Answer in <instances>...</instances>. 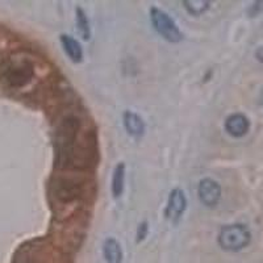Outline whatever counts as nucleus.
<instances>
[{"label": "nucleus", "instance_id": "obj_1", "mask_svg": "<svg viewBox=\"0 0 263 263\" xmlns=\"http://www.w3.org/2000/svg\"><path fill=\"white\" fill-rule=\"evenodd\" d=\"M251 233L243 224H230L221 228L218 233V243L224 250L239 251L250 243Z\"/></svg>", "mask_w": 263, "mask_h": 263}, {"label": "nucleus", "instance_id": "obj_2", "mask_svg": "<svg viewBox=\"0 0 263 263\" xmlns=\"http://www.w3.org/2000/svg\"><path fill=\"white\" fill-rule=\"evenodd\" d=\"M150 20H152V24L157 33L161 34L164 40H167L168 42H179L183 39V34L178 28L177 23L162 9L152 7Z\"/></svg>", "mask_w": 263, "mask_h": 263}, {"label": "nucleus", "instance_id": "obj_3", "mask_svg": "<svg viewBox=\"0 0 263 263\" xmlns=\"http://www.w3.org/2000/svg\"><path fill=\"white\" fill-rule=\"evenodd\" d=\"M83 192V183L81 179L74 177H58L55 178L53 184V194L57 200L62 203L78 199Z\"/></svg>", "mask_w": 263, "mask_h": 263}, {"label": "nucleus", "instance_id": "obj_4", "mask_svg": "<svg viewBox=\"0 0 263 263\" xmlns=\"http://www.w3.org/2000/svg\"><path fill=\"white\" fill-rule=\"evenodd\" d=\"M197 194H199V199L204 205L208 206V208H213V206L217 205L220 199H221V187L216 180L205 178L199 183Z\"/></svg>", "mask_w": 263, "mask_h": 263}, {"label": "nucleus", "instance_id": "obj_5", "mask_svg": "<svg viewBox=\"0 0 263 263\" xmlns=\"http://www.w3.org/2000/svg\"><path fill=\"white\" fill-rule=\"evenodd\" d=\"M34 77V70L33 66L29 62L18 63V65L12 66L11 69L7 71L6 81L11 87H24L29 83Z\"/></svg>", "mask_w": 263, "mask_h": 263}, {"label": "nucleus", "instance_id": "obj_6", "mask_svg": "<svg viewBox=\"0 0 263 263\" xmlns=\"http://www.w3.org/2000/svg\"><path fill=\"white\" fill-rule=\"evenodd\" d=\"M187 208V199H185L184 192L180 189H174L170 192L166 206V217L173 222H178L182 218Z\"/></svg>", "mask_w": 263, "mask_h": 263}, {"label": "nucleus", "instance_id": "obj_7", "mask_svg": "<svg viewBox=\"0 0 263 263\" xmlns=\"http://www.w3.org/2000/svg\"><path fill=\"white\" fill-rule=\"evenodd\" d=\"M250 129V121L243 114H233L225 120V130L234 138L243 137Z\"/></svg>", "mask_w": 263, "mask_h": 263}, {"label": "nucleus", "instance_id": "obj_8", "mask_svg": "<svg viewBox=\"0 0 263 263\" xmlns=\"http://www.w3.org/2000/svg\"><path fill=\"white\" fill-rule=\"evenodd\" d=\"M123 123L125 126V130L128 132L132 137L140 138L144 136L145 133V121L142 120V117L140 115L135 114L132 111L124 112L123 115Z\"/></svg>", "mask_w": 263, "mask_h": 263}, {"label": "nucleus", "instance_id": "obj_9", "mask_svg": "<svg viewBox=\"0 0 263 263\" xmlns=\"http://www.w3.org/2000/svg\"><path fill=\"white\" fill-rule=\"evenodd\" d=\"M61 44L65 53L69 55L70 60L74 63H79L83 60V49H82L79 41L70 34H61Z\"/></svg>", "mask_w": 263, "mask_h": 263}, {"label": "nucleus", "instance_id": "obj_10", "mask_svg": "<svg viewBox=\"0 0 263 263\" xmlns=\"http://www.w3.org/2000/svg\"><path fill=\"white\" fill-rule=\"evenodd\" d=\"M103 255L105 263H121L123 262V250L116 239L109 237L103 243Z\"/></svg>", "mask_w": 263, "mask_h": 263}, {"label": "nucleus", "instance_id": "obj_11", "mask_svg": "<svg viewBox=\"0 0 263 263\" xmlns=\"http://www.w3.org/2000/svg\"><path fill=\"white\" fill-rule=\"evenodd\" d=\"M124 187H125V163L120 162L116 164V167L114 170V175H112V195L114 197H120L124 192Z\"/></svg>", "mask_w": 263, "mask_h": 263}, {"label": "nucleus", "instance_id": "obj_12", "mask_svg": "<svg viewBox=\"0 0 263 263\" xmlns=\"http://www.w3.org/2000/svg\"><path fill=\"white\" fill-rule=\"evenodd\" d=\"M75 15H77V27H78L79 34L83 40L88 41L91 37V28H90V21H88V17H87L86 12L81 7L77 8L75 11Z\"/></svg>", "mask_w": 263, "mask_h": 263}, {"label": "nucleus", "instance_id": "obj_13", "mask_svg": "<svg viewBox=\"0 0 263 263\" xmlns=\"http://www.w3.org/2000/svg\"><path fill=\"white\" fill-rule=\"evenodd\" d=\"M183 4H184V8L187 9V12L194 16L203 15L211 7V2H203V0H194V2L184 0Z\"/></svg>", "mask_w": 263, "mask_h": 263}, {"label": "nucleus", "instance_id": "obj_14", "mask_svg": "<svg viewBox=\"0 0 263 263\" xmlns=\"http://www.w3.org/2000/svg\"><path fill=\"white\" fill-rule=\"evenodd\" d=\"M147 230H149V228H147V222L146 221L141 222V224L138 225V228H137V242H141L142 239H145V237H146V234H147Z\"/></svg>", "mask_w": 263, "mask_h": 263}, {"label": "nucleus", "instance_id": "obj_15", "mask_svg": "<svg viewBox=\"0 0 263 263\" xmlns=\"http://www.w3.org/2000/svg\"><path fill=\"white\" fill-rule=\"evenodd\" d=\"M262 11H263V2H255V3H253V6H250V8H249V15H250L251 17H254V16L259 15Z\"/></svg>", "mask_w": 263, "mask_h": 263}, {"label": "nucleus", "instance_id": "obj_16", "mask_svg": "<svg viewBox=\"0 0 263 263\" xmlns=\"http://www.w3.org/2000/svg\"><path fill=\"white\" fill-rule=\"evenodd\" d=\"M255 58H257L259 62L263 63V45L257 49V51H255Z\"/></svg>", "mask_w": 263, "mask_h": 263}, {"label": "nucleus", "instance_id": "obj_17", "mask_svg": "<svg viewBox=\"0 0 263 263\" xmlns=\"http://www.w3.org/2000/svg\"><path fill=\"white\" fill-rule=\"evenodd\" d=\"M262 104H263V99H262Z\"/></svg>", "mask_w": 263, "mask_h": 263}]
</instances>
